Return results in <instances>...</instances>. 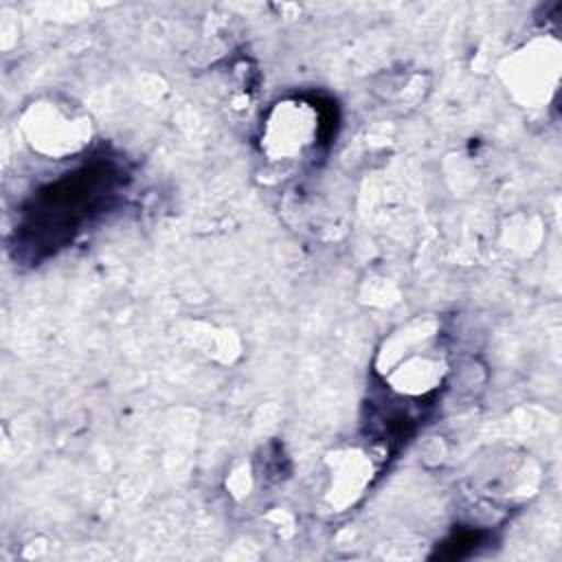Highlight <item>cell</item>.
Returning a JSON list of instances; mask_svg holds the SVG:
<instances>
[{
  "instance_id": "cell-1",
  "label": "cell",
  "mask_w": 562,
  "mask_h": 562,
  "mask_svg": "<svg viewBox=\"0 0 562 562\" xmlns=\"http://www.w3.org/2000/svg\"><path fill=\"white\" fill-rule=\"evenodd\" d=\"M119 171L108 160H92L64 173L35 193L26 209L24 228L35 231L31 244L37 248H59L72 239L90 217L101 213L119 189Z\"/></svg>"
}]
</instances>
